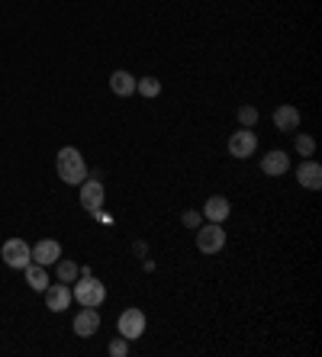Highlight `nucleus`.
I'll list each match as a JSON object with an SVG mask.
<instances>
[{
    "instance_id": "1",
    "label": "nucleus",
    "mask_w": 322,
    "mask_h": 357,
    "mask_svg": "<svg viewBox=\"0 0 322 357\" xmlns=\"http://www.w3.org/2000/svg\"><path fill=\"white\" fill-rule=\"evenodd\" d=\"M71 296H75L78 306H91V309H100L103 306V299H107V287L97 280V277L87 271V267H81V277L75 280V290H71Z\"/></svg>"
},
{
    "instance_id": "2",
    "label": "nucleus",
    "mask_w": 322,
    "mask_h": 357,
    "mask_svg": "<svg viewBox=\"0 0 322 357\" xmlns=\"http://www.w3.org/2000/svg\"><path fill=\"white\" fill-rule=\"evenodd\" d=\"M55 171H58V177H61L65 183H81L84 177H87L84 155L78 149H71V145H65V149L55 155Z\"/></svg>"
},
{
    "instance_id": "3",
    "label": "nucleus",
    "mask_w": 322,
    "mask_h": 357,
    "mask_svg": "<svg viewBox=\"0 0 322 357\" xmlns=\"http://www.w3.org/2000/svg\"><path fill=\"white\" fill-rule=\"evenodd\" d=\"M197 248L203 255H219L226 248V232H223V222H207V225H197Z\"/></svg>"
},
{
    "instance_id": "4",
    "label": "nucleus",
    "mask_w": 322,
    "mask_h": 357,
    "mask_svg": "<svg viewBox=\"0 0 322 357\" xmlns=\"http://www.w3.org/2000/svg\"><path fill=\"white\" fill-rule=\"evenodd\" d=\"M0 258H3L7 267H13V271H23V267L33 264V248H29L23 238H10V241H3Z\"/></svg>"
},
{
    "instance_id": "5",
    "label": "nucleus",
    "mask_w": 322,
    "mask_h": 357,
    "mask_svg": "<svg viewBox=\"0 0 322 357\" xmlns=\"http://www.w3.org/2000/svg\"><path fill=\"white\" fill-rule=\"evenodd\" d=\"M116 332L123 335L126 341H136L145 335V312L142 309H126L123 316L116 319Z\"/></svg>"
},
{
    "instance_id": "6",
    "label": "nucleus",
    "mask_w": 322,
    "mask_h": 357,
    "mask_svg": "<svg viewBox=\"0 0 322 357\" xmlns=\"http://www.w3.org/2000/svg\"><path fill=\"white\" fill-rule=\"evenodd\" d=\"M258 151V135H255V129H245V126H242L239 132H232L229 135V155L232 158H251V155H255Z\"/></svg>"
},
{
    "instance_id": "7",
    "label": "nucleus",
    "mask_w": 322,
    "mask_h": 357,
    "mask_svg": "<svg viewBox=\"0 0 322 357\" xmlns=\"http://www.w3.org/2000/svg\"><path fill=\"white\" fill-rule=\"evenodd\" d=\"M81 206L91 213V216H97L100 206H103V183L97 181V177H84L81 183Z\"/></svg>"
},
{
    "instance_id": "8",
    "label": "nucleus",
    "mask_w": 322,
    "mask_h": 357,
    "mask_svg": "<svg viewBox=\"0 0 322 357\" xmlns=\"http://www.w3.org/2000/svg\"><path fill=\"white\" fill-rule=\"evenodd\" d=\"M71 287L68 283H49L45 287V306L52 309V312H65V309H71Z\"/></svg>"
},
{
    "instance_id": "9",
    "label": "nucleus",
    "mask_w": 322,
    "mask_h": 357,
    "mask_svg": "<svg viewBox=\"0 0 322 357\" xmlns=\"http://www.w3.org/2000/svg\"><path fill=\"white\" fill-rule=\"evenodd\" d=\"M97 332H100V312L91 306H84L75 316V335L78 338H94Z\"/></svg>"
},
{
    "instance_id": "10",
    "label": "nucleus",
    "mask_w": 322,
    "mask_h": 357,
    "mask_svg": "<svg viewBox=\"0 0 322 357\" xmlns=\"http://www.w3.org/2000/svg\"><path fill=\"white\" fill-rule=\"evenodd\" d=\"M61 258V245L55 238H42L39 245H33V261L42 267H52L55 261Z\"/></svg>"
},
{
    "instance_id": "11",
    "label": "nucleus",
    "mask_w": 322,
    "mask_h": 357,
    "mask_svg": "<svg viewBox=\"0 0 322 357\" xmlns=\"http://www.w3.org/2000/svg\"><path fill=\"white\" fill-rule=\"evenodd\" d=\"M261 171H265L268 177H281V174H287L290 171V155L287 151H268L265 158H261Z\"/></svg>"
},
{
    "instance_id": "12",
    "label": "nucleus",
    "mask_w": 322,
    "mask_h": 357,
    "mask_svg": "<svg viewBox=\"0 0 322 357\" xmlns=\"http://www.w3.org/2000/svg\"><path fill=\"white\" fill-rule=\"evenodd\" d=\"M297 181H300V187H306V190H319L322 187V167L316 165V161L306 158L303 165L297 167Z\"/></svg>"
},
{
    "instance_id": "13",
    "label": "nucleus",
    "mask_w": 322,
    "mask_h": 357,
    "mask_svg": "<svg viewBox=\"0 0 322 357\" xmlns=\"http://www.w3.org/2000/svg\"><path fill=\"white\" fill-rule=\"evenodd\" d=\"M274 126H277V132H293L300 129V109L284 103V107L274 109Z\"/></svg>"
},
{
    "instance_id": "14",
    "label": "nucleus",
    "mask_w": 322,
    "mask_h": 357,
    "mask_svg": "<svg viewBox=\"0 0 322 357\" xmlns=\"http://www.w3.org/2000/svg\"><path fill=\"white\" fill-rule=\"evenodd\" d=\"M232 213L229 199L226 197H210L207 203H203V216H207V222H226Z\"/></svg>"
},
{
    "instance_id": "15",
    "label": "nucleus",
    "mask_w": 322,
    "mask_h": 357,
    "mask_svg": "<svg viewBox=\"0 0 322 357\" xmlns=\"http://www.w3.org/2000/svg\"><path fill=\"white\" fill-rule=\"evenodd\" d=\"M110 91H113L116 97H133L136 77L129 75V71H113V75H110Z\"/></svg>"
},
{
    "instance_id": "16",
    "label": "nucleus",
    "mask_w": 322,
    "mask_h": 357,
    "mask_svg": "<svg viewBox=\"0 0 322 357\" xmlns=\"http://www.w3.org/2000/svg\"><path fill=\"white\" fill-rule=\"evenodd\" d=\"M23 277L36 293H45V287H49V271H45L42 264H36V261L29 267H23Z\"/></svg>"
},
{
    "instance_id": "17",
    "label": "nucleus",
    "mask_w": 322,
    "mask_h": 357,
    "mask_svg": "<svg viewBox=\"0 0 322 357\" xmlns=\"http://www.w3.org/2000/svg\"><path fill=\"white\" fill-rule=\"evenodd\" d=\"M55 267H58V280H61V283H75L78 277H81V267H78L75 261L58 258V261H55Z\"/></svg>"
},
{
    "instance_id": "18",
    "label": "nucleus",
    "mask_w": 322,
    "mask_h": 357,
    "mask_svg": "<svg viewBox=\"0 0 322 357\" xmlns=\"http://www.w3.org/2000/svg\"><path fill=\"white\" fill-rule=\"evenodd\" d=\"M136 91L142 93V97L145 100H152V97H158V93H161V81H158V77H139V81H136Z\"/></svg>"
},
{
    "instance_id": "19",
    "label": "nucleus",
    "mask_w": 322,
    "mask_h": 357,
    "mask_svg": "<svg viewBox=\"0 0 322 357\" xmlns=\"http://www.w3.org/2000/svg\"><path fill=\"white\" fill-rule=\"evenodd\" d=\"M293 149H297L303 158H309V155H316V139H313V135H297Z\"/></svg>"
},
{
    "instance_id": "20",
    "label": "nucleus",
    "mask_w": 322,
    "mask_h": 357,
    "mask_svg": "<svg viewBox=\"0 0 322 357\" xmlns=\"http://www.w3.org/2000/svg\"><path fill=\"white\" fill-rule=\"evenodd\" d=\"M239 123L245 126V129H251V126L258 123V109L248 107V103H245V107H239Z\"/></svg>"
},
{
    "instance_id": "21",
    "label": "nucleus",
    "mask_w": 322,
    "mask_h": 357,
    "mask_svg": "<svg viewBox=\"0 0 322 357\" xmlns=\"http://www.w3.org/2000/svg\"><path fill=\"white\" fill-rule=\"evenodd\" d=\"M110 354H113V357H126V354H129V341H126L123 338V335H119V338H113V341H110Z\"/></svg>"
},
{
    "instance_id": "22",
    "label": "nucleus",
    "mask_w": 322,
    "mask_h": 357,
    "mask_svg": "<svg viewBox=\"0 0 322 357\" xmlns=\"http://www.w3.org/2000/svg\"><path fill=\"white\" fill-rule=\"evenodd\" d=\"M181 222L187 225V229H197V225H200V213H197V209H187V213L181 216Z\"/></svg>"
}]
</instances>
